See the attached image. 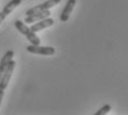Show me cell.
<instances>
[{
	"instance_id": "obj_5",
	"label": "cell",
	"mask_w": 128,
	"mask_h": 115,
	"mask_svg": "<svg viewBox=\"0 0 128 115\" xmlns=\"http://www.w3.org/2000/svg\"><path fill=\"white\" fill-rule=\"evenodd\" d=\"M21 1H22V0H11V1H9L6 6H4L2 11L0 12V25H1L2 21L6 19L7 16L10 15V13L13 11V9H16V8L19 6L21 4Z\"/></svg>"
},
{
	"instance_id": "obj_1",
	"label": "cell",
	"mask_w": 128,
	"mask_h": 115,
	"mask_svg": "<svg viewBox=\"0 0 128 115\" xmlns=\"http://www.w3.org/2000/svg\"><path fill=\"white\" fill-rule=\"evenodd\" d=\"M14 27L17 28V30L19 31L20 33H22L23 36L26 37V39L30 41L31 44H33V45L40 44V38L36 34V32H33L28 26L26 25V22H23V21H21V20H16Z\"/></svg>"
},
{
	"instance_id": "obj_9",
	"label": "cell",
	"mask_w": 128,
	"mask_h": 115,
	"mask_svg": "<svg viewBox=\"0 0 128 115\" xmlns=\"http://www.w3.org/2000/svg\"><path fill=\"white\" fill-rule=\"evenodd\" d=\"M13 55H14V52H13L12 50H9V51H7L4 53V57H2L1 61H0V79H1L4 70H6V66L8 65V63L12 60Z\"/></svg>"
},
{
	"instance_id": "obj_4",
	"label": "cell",
	"mask_w": 128,
	"mask_h": 115,
	"mask_svg": "<svg viewBox=\"0 0 128 115\" xmlns=\"http://www.w3.org/2000/svg\"><path fill=\"white\" fill-rule=\"evenodd\" d=\"M61 2V0H48V1L43 2L41 5H38V6L30 8L29 10H26V16H30L32 13H36V12H40V11H43V10H50L52 7L56 6Z\"/></svg>"
},
{
	"instance_id": "obj_6",
	"label": "cell",
	"mask_w": 128,
	"mask_h": 115,
	"mask_svg": "<svg viewBox=\"0 0 128 115\" xmlns=\"http://www.w3.org/2000/svg\"><path fill=\"white\" fill-rule=\"evenodd\" d=\"M53 25H54V20H53L52 18L48 17V18H45V19H42V20H40L39 22L32 25L30 27V29L33 32H39V31L43 30V29H45V28H49V27H51Z\"/></svg>"
},
{
	"instance_id": "obj_10",
	"label": "cell",
	"mask_w": 128,
	"mask_h": 115,
	"mask_svg": "<svg viewBox=\"0 0 128 115\" xmlns=\"http://www.w3.org/2000/svg\"><path fill=\"white\" fill-rule=\"evenodd\" d=\"M109 111H110V105H109V104H105L103 107H100L97 112H96L95 115H104V114H107Z\"/></svg>"
},
{
	"instance_id": "obj_2",
	"label": "cell",
	"mask_w": 128,
	"mask_h": 115,
	"mask_svg": "<svg viewBox=\"0 0 128 115\" xmlns=\"http://www.w3.org/2000/svg\"><path fill=\"white\" fill-rule=\"evenodd\" d=\"M14 68H16V62L13 60H11L9 63H8V65L6 66V70H4V74H2L1 79H0V89H2V90L7 89Z\"/></svg>"
},
{
	"instance_id": "obj_11",
	"label": "cell",
	"mask_w": 128,
	"mask_h": 115,
	"mask_svg": "<svg viewBox=\"0 0 128 115\" xmlns=\"http://www.w3.org/2000/svg\"><path fill=\"white\" fill-rule=\"evenodd\" d=\"M4 90L0 89V105H1V102H2V98H4Z\"/></svg>"
},
{
	"instance_id": "obj_3",
	"label": "cell",
	"mask_w": 128,
	"mask_h": 115,
	"mask_svg": "<svg viewBox=\"0 0 128 115\" xmlns=\"http://www.w3.org/2000/svg\"><path fill=\"white\" fill-rule=\"evenodd\" d=\"M26 51L33 53V54H40V55H53L55 54V49L53 47H40L39 45L30 44L26 47Z\"/></svg>"
},
{
	"instance_id": "obj_7",
	"label": "cell",
	"mask_w": 128,
	"mask_h": 115,
	"mask_svg": "<svg viewBox=\"0 0 128 115\" xmlns=\"http://www.w3.org/2000/svg\"><path fill=\"white\" fill-rule=\"evenodd\" d=\"M76 5V0H68V2H66L65 7H64L62 13H61L60 16V20L62 21V22H68V18H70L72 11H73L74 7H75Z\"/></svg>"
},
{
	"instance_id": "obj_8",
	"label": "cell",
	"mask_w": 128,
	"mask_h": 115,
	"mask_svg": "<svg viewBox=\"0 0 128 115\" xmlns=\"http://www.w3.org/2000/svg\"><path fill=\"white\" fill-rule=\"evenodd\" d=\"M50 15H51L50 10H43V11L32 13L30 16H26L24 22L26 23H33V22H36V21H40L42 19H45V18L50 17Z\"/></svg>"
}]
</instances>
